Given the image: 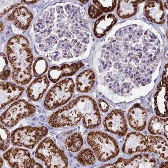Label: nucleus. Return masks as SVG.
<instances>
[{
	"mask_svg": "<svg viewBox=\"0 0 168 168\" xmlns=\"http://www.w3.org/2000/svg\"><path fill=\"white\" fill-rule=\"evenodd\" d=\"M153 49H155V48H153Z\"/></svg>",
	"mask_w": 168,
	"mask_h": 168,
	"instance_id": "obj_49",
	"label": "nucleus"
},
{
	"mask_svg": "<svg viewBox=\"0 0 168 168\" xmlns=\"http://www.w3.org/2000/svg\"><path fill=\"white\" fill-rule=\"evenodd\" d=\"M77 160L83 166H92L96 162L93 152L89 149H83L78 153Z\"/></svg>",
	"mask_w": 168,
	"mask_h": 168,
	"instance_id": "obj_22",
	"label": "nucleus"
},
{
	"mask_svg": "<svg viewBox=\"0 0 168 168\" xmlns=\"http://www.w3.org/2000/svg\"><path fill=\"white\" fill-rule=\"evenodd\" d=\"M75 83L71 78H66L54 85L46 96L44 106L48 110H53L66 104L74 92Z\"/></svg>",
	"mask_w": 168,
	"mask_h": 168,
	"instance_id": "obj_6",
	"label": "nucleus"
},
{
	"mask_svg": "<svg viewBox=\"0 0 168 168\" xmlns=\"http://www.w3.org/2000/svg\"><path fill=\"white\" fill-rule=\"evenodd\" d=\"M10 131L6 127L2 125H1V150L4 151L9 148L10 143Z\"/></svg>",
	"mask_w": 168,
	"mask_h": 168,
	"instance_id": "obj_24",
	"label": "nucleus"
},
{
	"mask_svg": "<svg viewBox=\"0 0 168 168\" xmlns=\"http://www.w3.org/2000/svg\"><path fill=\"white\" fill-rule=\"evenodd\" d=\"M110 47H107V49H110Z\"/></svg>",
	"mask_w": 168,
	"mask_h": 168,
	"instance_id": "obj_46",
	"label": "nucleus"
},
{
	"mask_svg": "<svg viewBox=\"0 0 168 168\" xmlns=\"http://www.w3.org/2000/svg\"><path fill=\"white\" fill-rule=\"evenodd\" d=\"M147 32H148V31H146V32H145V34H146Z\"/></svg>",
	"mask_w": 168,
	"mask_h": 168,
	"instance_id": "obj_42",
	"label": "nucleus"
},
{
	"mask_svg": "<svg viewBox=\"0 0 168 168\" xmlns=\"http://www.w3.org/2000/svg\"><path fill=\"white\" fill-rule=\"evenodd\" d=\"M152 56V54H151V55H150V56Z\"/></svg>",
	"mask_w": 168,
	"mask_h": 168,
	"instance_id": "obj_45",
	"label": "nucleus"
},
{
	"mask_svg": "<svg viewBox=\"0 0 168 168\" xmlns=\"http://www.w3.org/2000/svg\"><path fill=\"white\" fill-rule=\"evenodd\" d=\"M156 56H155V57L153 58V60H155V59H156Z\"/></svg>",
	"mask_w": 168,
	"mask_h": 168,
	"instance_id": "obj_38",
	"label": "nucleus"
},
{
	"mask_svg": "<svg viewBox=\"0 0 168 168\" xmlns=\"http://www.w3.org/2000/svg\"><path fill=\"white\" fill-rule=\"evenodd\" d=\"M95 74L91 69L80 73L76 78V88L78 91L87 93L91 89L95 82Z\"/></svg>",
	"mask_w": 168,
	"mask_h": 168,
	"instance_id": "obj_19",
	"label": "nucleus"
},
{
	"mask_svg": "<svg viewBox=\"0 0 168 168\" xmlns=\"http://www.w3.org/2000/svg\"><path fill=\"white\" fill-rule=\"evenodd\" d=\"M137 58H136V60H137Z\"/></svg>",
	"mask_w": 168,
	"mask_h": 168,
	"instance_id": "obj_54",
	"label": "nucleus"
},
{
	"mask_svg": "<svg viewBox=\"0 0 168 168\" xmlns=\"http://www.w3.org/2000/svg\"><path fill=\"white\" fill-rule=\"evenodd\" d=\"M4 160H3L2 158H1V167H0L2 168V166L3 165H4Z\"/></svg>",
	"mask_w": 168,
	"mask_h": 168,
	"instance_id": "obj_30",
	"label": "nucleus"
},
{
	"mask_svg": "<svg viewBox=\"0 0 168 168\" xmlns=\"http://www.w3.org/2000/svg\"><path fill=\"white\" fill-rule=\"evenodd\" d=\"M116 21H113L112 22V25H114V24L116 23Z\"/></svg>",
	"mask_w": 168,
	"mask_h": 168,
	"instance_id": "obj_36",
	"label": "nucleus"
},
{
	"mask_svg": "<svg viewBox=\"0 0 168 168\" xmlns=\"http://www.w3.org/2000/svg\"><path fill=\"white\" fill-rule=\"evenodd\" d=\"M116 50H118V51L119 50V49H116Z\"/></svg>",
	"mask_w": 168,
	"mask_h": 168,
	"instance_id": "obj_48",
	"label": "nucleus"
},
{
	"mask_svg": "<svg viewBox=\"0 0 168 168\" xmlns=\"http://www.w3.org/2000/svg\"><path fill=\"white\" fill-rule=\"evenodd\" d=\"M64 144L66 149L68 151L76 153L82 149L84 142L82 135L80 133H75L66 138Z\"/></svg>",
	"mask_w": 168,
	"mask_h": 168,
	"instance_id": "obj_21",
	"label": "nucleus"
},
{
	"mask_svg": "<svg viewBox=\"0 0 168 168\" xmlns=\"http://www.w3.org/2000/svg\"><path fill=\"white\" fill-rule=\"evenodd\" d=\"M35 155L46 167L66 168L68 166V159L64 151L50 137L44 139L40 143Z\"/></svg>",
	"mask_w": 168,
	"mask_h": 168,
	"instance_id": "obj_5",
	"label": "nucleus"
},
{
	"mask_svg": "<svg viewBox=\"0 0 168 168\" xmlns=\"http://www.w3.org/2000/svg\"><path fill=\"white\" fill-rule=\"evenodd\" d=\"M151 22H153V23H155V20H151Z\"/></svg>",
	"mask_w": 168,
	"mask_h": 168,
	"instance_id": "obj_37",
	"label": "nucleus"
},
{
	"mask_svg": "<svg viewBox=\"0 0 168 168\" xmlns=\"http://www.w3.org/2000/svg\"><path fill=\"white\" fill-rule=\"evenodd\" d=\"M25 89L10 82H1L0 101L2 109L7 105L19 99Z\"/></svg>",
	"mask_w": 168,
	"mask_h": 168,
	"instance_id": "obj_13",
	"label": "nucleus"
},
{
	"mask_svg": "<svg viewBox=\"0 0 168 168\" xmlns=\"http://www.w3.org/2000/svg\"><path fill=\"white\" fill-rule=\"evenodd\" d=\"M100 118L96 101L88 96H82L53 113L48 122L51 127L59 128L75 126L82 119L85 128L92 129L96 127Z\"/></svg>",
	"mask_w": 168,
	"mask_h": 168,
	"instance_id": "obj_2",
	"label": "nucleus"
},
{
	"mask_svg": "<svg viewBox=\"0 0 168 168\" xmlns=\"http://www.w3.org/2000/svg\"><path fill=\"white\" fill-rule=\"evenodd\" d=\"M167 37H168V31H167Z\"/></svg>",
	"mask_w": 168,
	"mask_h": 168,
	"instance_id": "obj_40",
	"label": "nucleus"
},
{
	"mask_svg": "<svg viewBox=\"0 0 168 168\" xmlns=\"http://www.w3.org/2000/svg\"><path fill=\"white\" fill-rule=\"evenodd\" d=\"M156 160L148 154L135 155L129 159L119 158L115 163L106 164L101 167L105 168H154L156 166Z\"/></svg>",
	"mask_w": 168,
	"mask_h": 168,
	"instance_id": "obj_10",
	"label": "nucleus"
},
{
	"mask_svg": "<svg viewBox=\"0 0 168 168\" xmlns=\"http://www.w3.org/2000/svg\"><path fill=\"white\" fill-rule=\"evenodd\" d=\"M102 13L103 11L101 9H97L93 5H91L89 9V14L90 17L93 18H96Z\"/></svg>",
	"mask_w": 168,
	"mask_h": 168,
	"instance_id": "obj_26",
	"label": "nucleus"
},
{
	"mask_svg": "<svg viewBox=\"0 0 168 168\" xmlns=\"http://www.w3.org/2000/svg\"><path fill=\"white\" fill-rule=\"evenodd\" d=\"M80 9L67 3H58L46 8L36 19L31 31V36L40 54L55 63L78 57L86 51L83 43L76 38L81 28ZM85 44L84 43H83Z\"/></svg>",
	"mask_w": 168,
	"mask_h": 168,
	"instance_id": "obj_1",
	"label": "nucleus"
},
{
	"mask_svg": "<svg viewBox=\"0 0 168 168\" xmlns=\"http://www.w3.org/2000/svg\"><path fill=\"white\" fill-rule=\"evenodd\" d=\"M163 85V86L164 87H165L167 86V83H166L165 82V83L164 82Z\"/></svg>",
	"mask_w": 168,
	"mask_h": 168,
	"instance_id": "obj_32",
	"label": "nucleus"
},
{
	"mask_svg": "<svg viewBox=\"0 0 168 168\" xmlns=\"http://www.w3.org/2000/svg\"><path fill=\"white\" fill-rule=\"evenodd\" d=\"M98 105L100 110L102 111V112H106L108 111L109 109V106L108 104L105 101L102 99H100L98 101Z\"/></svg>",
	"mask_w": 168,
	"mask_h": 168,
	"instance_id": "obj_28",
	"label": "nucleus"
},
{
	"mask_svg": "<svg viewBox=\"0 0 168 168\" xmlns=\"http://www.w3.org/2000/svg\"><path fill=\"white\" fill-rule=\"evenodd\" d=\"M4 25H3L2 23L1 22V33L2 32V31H3V30H4V29H3V28H4Z\"/></svg>",
	"mask_w": 168,
	"mask_h": 168,
	"instance_id": "obj_31",
	"label": "nucleus"
},
{
	"mask_svg": "<svg viewBox=\"0 0 168 168\" xmlns=\"http://www.w3.org/2000/svg\"><path fill=\"white\" fill-rule=\"evenodd\" d=\"M161 87V84L160 83V84H158V87H157V89H159L160 88V87Z\"/></svg>",
	"mask_w": 168,
	"mask_h": 168,
	"instance_id": "obj_34",
	"label": "nucleus"
},
{
	"mask_svg": "<svg viewBox=\"0 0 168 168\" xmlns=\"http://www.w3.org/2000/svg\"><path fill=\"white\" fill-rule=\"evenodd\" d=\"M131 28H129V30H131Z\"/></svg>",
	"mask_w": 168,
	"mask_h": 168,
	"instance_id": "obj_43",
	"label": "nucleus"
},
{
	"mask_svg": "<svg viewBox=\"0 0 168 168\" xmlns=\"http://www.w3.org/2000/svg\"><path fill=\"white\" fill-rule=\"evenodd\" d=\"M149 150L148 136L139 132H132L127 134L122 147L126 154L144 152Z\"/></svg>",
	"mask_w": 168,
	"mask_h": 168,
	"instance_id": "obj_12",
	"label": "nucleus"
},
{
	"mask_svg": "<svg viewBox=\"0 0 168 168\" xmlns=\"http://www.w3.org/2000/svg\"><path fill=\"white\" fill-rule=\"evenodd\" d=\"M148 63L150 62V61H149V60H148Z\"/></svg>",
	"mask_w": 168,
	"mask_h": 168,
	"instance_id": "obj_47",
	"label": "nucleus"
},
{
	"mask_svg": "<svg viewBox=\"0 0 168 168\" xmlns=\"http://www.w3.org/2000/svg\"><path fill=\"white\" fill-rule=\"evenodd\" d=\"M104 126L109 132L121 137L125 136L128 130L124 113L119 109L113 110L106 116Z\"/></svg>",
	"mask_w": 168,
	"mask_h": 168,
	"instance_id": "obj_11",
	"label": "nucleus"
},
{
	"mask_svg": "<svg viewBox=\"0 0 168 168\" xmlns=\"http://www.w3.org/2000/svg\"><path fill=\"white\" fill-rule=\"evenodd\" d=\"M137 69H139V68L137 67Z\"/></svg>",
	"mask_w": 168,
	"mask_h": 168,
	"instance_id": "obj_51",
	"label": "nucleus"
},
{
	"mask_svg": "<svg viewBox=\"0 0 168 168\" xmlns=\"http://www.w3.org/2000/svg\"><path fill=\"white\" fill-rule=\"evenodd\" d=\"M33 19L31 11L25 7L16 8L7 17V19L13 22L16 27L23 30H27Z\"/></svg>",
	"mask_w": 168,
	"mask_h": 168,
	"instance_id": "obj_15",
	"label": "nucleus"
},
{
	"mask_svg": "<svg viewBox=\"0 0 168 168\" xmlns=\"http://www.w3.org/2000/svg\"><path fill=\"white\" fill-rule=\"evenodd\" d=\"M3 158L12 168L43 167L26 149L11 148L4 153Z\"/></svg>",
	"mask_w": 168,
	"mask_h": 168,
	"instance_id": "obj_9",
	"label": "nucleus"
},
{
	"mask_svg": "<svg viewBox=\"0 0 168 168\" xmlns=\"http://www.w3.org/2000/svg\"><path fill=\"white\" fill-rule=\"evenodd\" d=\"M47 69L48 63L44 58L40 57L35 60L33 65V72L35 77H42Z\"/></svg>",
	"mask_w": 168,
	"mask_h": 168,
	"instance_id": "obj_23",
	"label": "nucleus"
},
{
	"mask_svg": "<svg viewBox=\"0 0 168 168\" xmlns=\"http://www.w3.org/2000/svg\"><path fill=\"white\" fill-rule=\"evenodd\" d=\"M154 37V39H156V37Z\"/></svg>",
	"mask_w": 168,
	"mask_h": 168,
	"instance_id": "obj_44",
	"label": "nucleus"
},
{
	"mask_svg": "<svg viewBox=\"0 0 168 168\" xmlns=\"http://www.w3.org/2000/svg\"><path fill=\"white\" fill-rule=\"evenodd\" d=\"M147 113L140 104H136L131 106L127 115L129 125L136 131H141L146 126Z\"/></svg>",
	"mask_w": 168,
	"mask_h": 168,
	"instance_id": "obj_14",
	"label": "nucleus"
},
{
	"mask_svg": "<svg viewBox=\"0 0 168 168\" xmlns=\"http://www.w3.org/2000/svg\"><path fill=\"white\" fill-rule=\"evenodd\" d=\"M142 56V55L141 54L140 56H139V58H141Z\"/></svg>",
	"mask_w": 168,
	"mask_h": 168,
	"instance_id": "obj_39",
	"label": "nucleus"
},
{
	"mask_svg": "<svg viewBox=\"0 0 168 168\" xmlns=\"http://www.w3.org/2000/svg\"><path fill=\"white\" fill-rule=\"evenodd\" d=\"M129 37H130V39L131 38V37H132V35H129Z\"/></svg>",
	"mask_w": 168,
	"mask_h": 168,
	"instance_id": "obj_41",
	"label": "nucleus"
},
{
	"mask_svg": "<svg viewBox=\"0 0 168 168\" xmlns=\"http://www.w3.org/2000/svg\"><path fill=\"white\" fill-rule=\"evenodd\" d=\"M122 32V31H120V32Z\"/></svg>",
	"mask_w": 168,
	"mask_h": 168,
	"instance_id": "obj_52",
	"label": "nucleus"
},
{
	"mask_svg": "<svg viewBox=\"0 0 168 168\" xmlns=\"http://www.w3.org/2000/svg\"><path fill=\"white\" fill-rule=\"evenodd\" d=\"M83 66L82 62H78L71 64H63L60 66L52 67L48 72V78L52 82L56 83L61 78L73 75Z\"/></svg>",
	"mask_w": 168,
	"mask_h": 168,
	"instance_id": "obj_17",
	"label": "nucleus"
},
{
	"mask_svg": "<svg viewBox=\"0 0 168 168\" xmlns=\"http://www.w3.org/2000/svg\"><path fill=\"white\" fill-rule=\"evenodd\" d=\"M148 130L151 134L163 135L167 138L168 119H162L157 116H153L149 122Z\"/></svg>",
	"mask_w": 168,
	"mask_h": 168,
	"instance_id": "obj_20",
	"label": "nucleus"
},
{
	"mask_svg": "<svg viewBox=\"0 0 168 168\" xmlns=\"http://www.w3.org/2000/svg\"><path fill=\"white\" fill-rule=\"evenodd\" d=\"M136 74H138V72H137L136 73Z\"/></svg>",
	"mask_w": 168,
	"mask_h": 168,
	"instance_id": "obj_53",
	"label": "nucleus"
},
{
	"mask_svg": "<svg viewBox=\"0 0 168 168\" xmlns=\"http://www.w3.org/2000/svg\"><path fill=\"white\" fill-rule=\"evenodd\" d=\"M37 2V1H22V3L27 4H33Z\"/></svg>",
	"mask_w": 168,
	"mask_h": 168,
	"instance_id": "obj_29",
	"label": "nucleus"
},
{
	"mask_svg": "<svg viewBox=\"0 0 168 168\" xmlns=\"http://www.w3.org/2000/svg\"><path fill=\"white\" fill-rule=\"evenodd\" d=\"M36 107L25 100H19L11 104L1 115V122L6 127H14L22 119L32 117Z\"/></svg>",
	"mask_w": 168,
	"mask_h": 168,
	"instance_id": "obj_8",
	"label": "nucleus"
},
{
	"mask_svg": "<svg viewBox=\"0 0 168 168\" xmlns=\"http://www.w3.org/2000/svg\"><path fill=\"white\" fill-rule=\"evenodd\" d=\"M10 70L8 66V61L4 54L1 53V73Z\"/></svg>",
	"mask_w": 168,
	"mask_h": 168,
	"instance_id": "obj_27",
	"label": "nucleus"
},
{
	"mask_svg": "<svg viewBox=\"0 0 168 168\" xmlns=\"http://www.w3.org/2000/svg\"><path fill=\"white\" fill-rule=\"evenodd\" d=\"M50 82L46 76L39 77L32 81L26 90V94L30 100L39 101L49 86Z\"/></svg>",
	"mask_w": 168,
	"mask_h": 168,
	"instance_id": "obj_16",
	"label": "nucleus"
},
{
	"mask_svg": "<svg viewBox=\"0 0 168 168\" xmlns=\"http://www.w3.org/2000/svg\"><path fill=\"white\" fill-rule=\"evenodd\" d=\"M12 68V78L17 84L26 85L32 79L33 55L29 40L22 35L11 37L6 50Z\"/></svg>",
	"mask_w": 168,
	"mask_h": 168,
	"instance_id": "obj_3",
	"label": "nucleus"
},
{
	"mask_svg": "<svg viewBox=\"0 0 168 168\" xmlns=\"http://www.w3.org/2000/svg\"><path fill=\"white\" fill-rule=\"evenodd\" d=\"M22 3V1H0V10L1 17L4 15L14 7L19 6Z\"/></svg>",
	"mask_w": 168,
	"mask_h": 168,
	"instance_id": "obj_25",
	"label": "nucleus"
},
{
	"mask_svg": "<svg viewBox=\"0 0 168 168\" xmlns=\"http://www.w3.org/2000/svg\"><path fill=\"white\" fill-rule=\"evenodd\" d=\"M148 142L149 152L155 153L162 159H168V144L164 139L159 136H149Z\"/></svg>",
	"mask_w": 168,
	"mask_h": 168,
	"instance_id": "obj_18",
	"label": "nucleus"
},
{
	"mask_svg": "<svg viewBox=\"0 0 168 168\" xmlns=\"http://www.w3.org/2000/svg\"><path fill=\"white\" fill-rule=\"evenodd\" d=\"M87 141L100 161H108L117 156L119 152L116 140L102 131H91L87 134Z\"/></svg>",
	"mask_w": 168,
	"mask_h": 168,
	"instance_id": "obj_4",
	"label": "nucleus"
},
{
	"mask_svg": "<svg viewBox=\"0 0 168 168\" xmlns=\"http://www.w3.org/2000/svg\"><path fill=\"white\" fill-rule=\"evenodd\" d=\"M148 20H149V21L152 20V19H151V18L149 17H149H148Z\"/></svg>",
	"mask_w": 168,
	"mask_h": 168,
	"instance_id": "obj_35",
	"label": "nucleus"
},
{
	"mask_svg": "<svg viewBox=\"0 0 168 168\" xmlns=\"http://www.w3.org/2000/svg\"><path fill=\"white\" fill-rule=\"evenodd\" d=\"M137 35H140L139 33H138V34H137Z\"/></svg>",
	"mask_w": 168,
	"mask_h": 168,
	"instance_id": "obj_50",
	"label": "nucleus"
},
{
	"mask_svg": "<svg viewBox=\"0 0 168 168\" xmlns=\"http://www.w3.org/2000/svg\"><path fill=\"white\" fill-rule=\"evenodd\" d=\"M88 1H80V2H81L84 3V4H86V3L87 2H88Z\"/></svg>",
	"mask_w": 168,
	"mask_h": 168,
	"instance_id": "obj_33",
	"label": "nucleus"
},
{
	"mask_svg": "<svg viewBox=\"0 0 168 168\" xmlns=\"http://www.w3.org/2000/svg\"><path fill=\"white\" fill-rule=\"evenodd\" d=\"M49 130L45 127L25 126L12 131L11 141L15 146L32 149L47 135Z\"/></svg>",
	"mask_w": 168,
	"mask_h": 168,
	"instance_id": "obj_7",
	"label": "nucleus"
}]
</instances>
